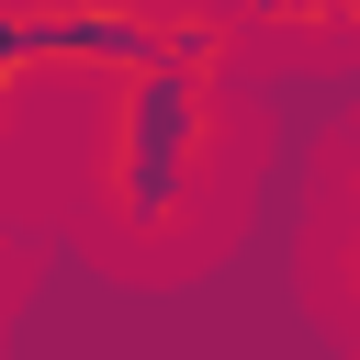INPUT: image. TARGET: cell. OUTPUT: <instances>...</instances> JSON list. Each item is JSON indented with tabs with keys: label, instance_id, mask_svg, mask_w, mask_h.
<instances>
[{
	"label": "cell",
	"instance_id": "obj_1",
	"mask_svg": "<svg viewBox=\"0 0 360 360\" xmlns=\"http://www.w3.org/2000/svg\"><path fill=\"white\" fill-rule=\"evenodd\" d=\"M214 169H225V79L146 68V79L101 90V236L124 259L180 248Z\"/></svg>",
	"mask_w": 360,
	"mask_h": 360
},
{
	"label": "cell",
	"instance_id": "obj_2",
	"mask_svg": "<svg viewBox=\"0 0 360 360\" xmlns=\"http://www.w3.org/2000/svg\"><path fill=\"white\" fill-rule=\"evenodd\" d=\"M22 90H34V79H22V68H0V135H11V101H22Z\"/></svg>",
	"mask_w": 360,
	"mask_h": 360
},
{
	"label": "cell",
	"instance_id": "obj_3",
	"mask_svg": "<svg viewBox=\"0 0 360 360\" xmlns=\"http://www.w3.org/2000/svg\"><path fill=\"white\" fill-rule=\"evenodd\" d=\"M338 281H349V315H360V236H349V259H338Z\"/></svg>",
	"mask_w": 360,
	"mask_h": 360
},
{
	"label": "cell",
	"instance_id": "obj_4",
	"mask_svg": "<svg viewBox=\"0 0 360 360\" xmlns=\"http://www.w3.org/2000/svg\"><path fill=\"white\" fill-rule=\"evenodd\" d=\"M349 236H360V158H349Z\"/></svg>",
	"mask_w": 360,
	"mask_h": 360
}]
</instances>
